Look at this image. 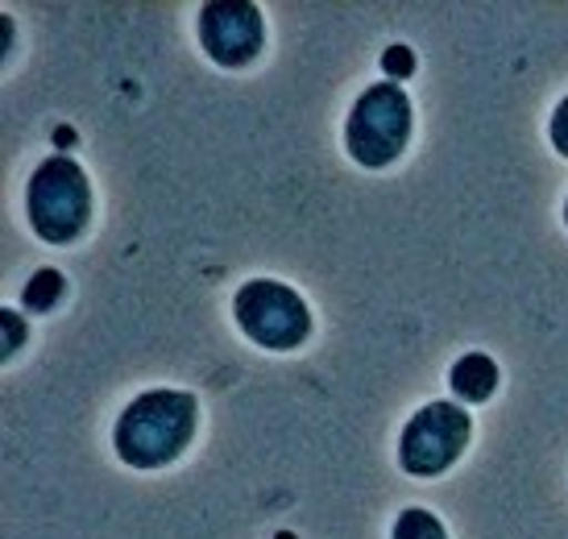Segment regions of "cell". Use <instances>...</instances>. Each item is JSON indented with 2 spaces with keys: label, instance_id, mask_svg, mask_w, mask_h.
I'll return each instance as SVG.
<instances>
[{
  "label": "cell",
  "instance_id": "3957f363",
  "mask_svg": "<svg viewBox=\"0 0 568 539\" xmlns=\"http://www.w3.org/2000/svg\"><path fill=\"white\" fill-rule=\"evenodd\" d=\"M415 129V104L403 92V83H369L345 121V150L348 159L365 171H382L407 150Z\"/></svg>",
  "mask_w": 568,
  "mask_h": 539
},
{
  "label": "cell",
  "instance_id": "ba28073f",
  "mask_svg": "<svg viewBox=\"0 0 568 539\" xmlns=\"http://www.w3.org/2000/svg\"><path fill=\"white\" fill-rule=\"evenodd\" d=\"M63 291H67V283H63V274L59 270H38L30 283H26V312H50V307H59V299H63Z\"/></svg>",
  "mask_w": 568,
  "mask_h": 539
},
{
  "label": "cell",
  "instance_id": "277c9868",
  "mask_svg": "<svg viewBox=\"0 0 568 539\" xmlns=\"http://www.w3.org/2000/svg\"><path fill=\"white\" fill-rule=\"evenodd\" d=\"M233 316H237L241 333L270 353L300 349L312 336V312H307L303 295L295 286L278 283V278L241 283V291L233 295Z\"/></svg>",
  "mask_w": 568,
  "mask_h": 539
},
{
  "label": "cell",
  "instance_id": "7a4b0ae2",
  "mask_svg": "<svg viewBox=\"0 0 568 539\" xmlns=\"http://www.w3.org/2000/svg\"><path fill=\"white\" fill-rule=\"evenodd\" d=\"M26 221L47 245H71L92 224V183L67 154H50L26 183Z\"/></svg>",
  "mask_w": 568,
  "mask_h": 539
},
{
  "label": "cell",
  "instance_id": "8992f818",
  "mask_svg": "<svg viewBox=\"0 0 568 539\" xmlns=\"http://www.w3.org/2000/svg\"><path fill=\"white\" fill-rule=\"evenodd\" d=\"M195 33H200V47L216 67H250L262 47H266V21L262 9L250 0H212L195 17Z\"/></svg>",
  "mask_w": 568,
  "mask_h": 539
},
{
  "label": "cell",
  "instance_id": "6da1fadb",
  "mask_svg": "<svg viewBox=\"0 0 568 539\" xmlns=\"http://www.w3.org/2000/svg\"><path fill=\"white\" fill-rule=\"evenodd\" d=\"M200 424V403L187 390H145L129 403L116 428L112 448L129 469H162L187 452Z\"/></svg>",
  "mask_w": 568,
  "mask_h": 539
},
{
  "label": "cell",
  "instance_id": "8fae6325",
  "mask_svg": "<svg viewBox=\"0 0 568 539\" xmlns=\"http://www.w3.org/2000/svg\"><path fill=\"white\" fill-rule=\"evenodd\" d=\"M382 71L390 75V83L407 80L410 71H415V59H410V50L407 47H390L386 54H382Z\"/></svg>",
  "mask_w": 568,
  "mask_h": 539
},
{
  "label": "cell",
  "instance_id": "52a82bcc",
  "mask_svg": "<svg viewBox=\"0 0 568 539\" xmlns=\"http://www.w3.org/2000/svg\"><path fill=\"white\" fill-rule=\"evenodd\" d=\"M448 386L460 403H486L498 390V365L489 353H465L448 369Z\"/></svg>",
  "mask_w": 568,
  "mask_h": 539
},
{
  "label": "cell",
  "instance_id": "30bf717a",
  "mask_svg": "<svg viewBox=\"0 0 568 539\" xmlns=\"http://www.w3.org/2000/svg\"><path fill=\"white\" fill-rule=\"evenodd\" d=\"M0 324H4V357H13L26 345V319L17 316L13 307H0Z\"/></svg>",
  "mask_w": 568,
  "mask_h": 539
},
{
  "label": "cell",
  "instance_id": "5b68a950",
  "mask_svg": "<svg viewBox=\"0 0 568 539\" xmlns=\"http://www.w3.org/2000/svg\"><path fill=\"white\" fill-rule=\"evenodd\" d=\"M474 436V419L460 403H424L403 424L398 465L410 477H440L460 460Z\"/></svg>",
  "mask_w": 568,
  "mask_h": 539
},
{
  "label": "cell",
  "instance_id": "4fadbf2b",
  "mask_svg": "<svg viewBox=\"0 0 568 539\" xmlns=\"http://www.w3.org/2000/svg\"><path fill=\"white\" fill-rule=\"evenodd\" d=\"M565 224H568V200H565Z\"/></svg>",
  "mask_w": 568,
  "mask_h": 539
},
{
  "label": "cell",
  "instance_id": "9c48e42d",
  "mask_svg": "<svg viewBox=\"0 0 568 539\" xmlns=\"http://www.w3.org/2000/svg\"><path fill=\"white\" fill-rule=\"evenodd\" d=\"M390 539H448L444 523L424 507H407L398 510L395 527H390Z\"/></svg>",
  "mask_w": 568,
  "mask_h": 539
},
{
  "label": "cell",
  "instance_id": "7c38bea8",
  "mask_svg": "<svg viewBox=\"0 0 568 539\" xmlns=\"http://www.w3.org/2000/svg\"><path fill=\"white\" fill-rule=\"evenodd\" d=\"M548 138H552L556 154H560V159H568V95L556 104L552 121H548Z\"/></svg>",
  "mask_w": 568,
  "mask_h": 539
}]
</instances>
